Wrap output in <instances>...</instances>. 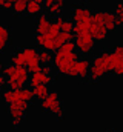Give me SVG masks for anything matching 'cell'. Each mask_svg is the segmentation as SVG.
<instances>
[{
	"label": "cell",
	"instance_id": "20",
	"mask_svg": "<svg viewBox=\"0 0 123 132\" xmlns=\"http://www.w3.org/2000/svg\"><path fill=\"white\" fill-rule=\"evenodd\" d=\"M22 51H23V55H25V59H26V65L29 63L31 60H34V59H37V57H39V51H37L35 48H32V46L23 48Z\"/></svg>",
	"mask_w": 123,
	"mask_h": 132
},
{
	"label": "cell",
	"instance_id": "28",
	"mask_svg": "<svg viewBox=\"0 0 123 132\" xmlns=\"http://www.w3.org/2000/svg\"><path fill=\"white\" fill-rule=\"evenodd\" d=\"M42 72H45V74H48V75H52V68H51L49 65H43Z\"/></svg>",
	"mask_w": 123,
	"mask_h": 132
},
{
	"label": "cell",
	"instance_id": "25",
	"mask_svg": "<svg viewBox=\"0 0 123 132\" xmlns=\"http://www.w3.org/2000/svg\"><path fill=\"white\" fill-rule=\"evenodd\" d=\"M12 5H14V2H12V0H0V9L12 11Z\"/></svg>",
	"mask_w": 123,
	"mask_h": 132
},
{
	"label": "cell",
	"instance_id": "35",
	"mask_svg": "<svg viewBox=\"0 0 123 132\" xmlns=\"http://www.w3.org/2000/svg\"><path fill=\"white\" fill-rule=\"evenodd\" d=\"M106 132H112V131H106Z\"/></svg>",
	"mask_w": 123,
	"mask_h": 132
},
{
	"label": "cell",
	"instance_id": "31",
	"mask_svg": "<svg viewBox=\"0 0 123 132\" xmlns=\"http://www.w3.org/2000/svg\"><path fill=\"white\" fill-rule=\"evenodd\" d=\"M3 86H6V78H5L3 74H0V89H2Z\"/></svg>",
	"mask_w": 123,
	"mask_h": 132
},
{
	"label": "cell",
	"instance_id": "32",
	"mask_svg": "<svg viewBox=\"0 0 123 132\" xmlns=\"http://www.w3.org/2000/svg\"><path fill=\"white\" fill-rule=\"evenodd\" d=\"M3 68H5V65H3V63H2V62H0V74H2V72H3Z\"/></svg>",
	"mask_w": 123,
	"mask_h": 132
},
{
	"label": "cell",
	"instance_id": "11",
	"mask_svg": "<svg viewBox=\"0 0 123 132\" xmlns=\"http://www.w3.org/2000/svg\"><path fill=\"white\" fill-rule=\"evenodd\" d=\"M103 22H105V26L109 32L116 31L117 28V23H116V14L114 12H109V11H103Z\"/></svg>",
	"mask_w": 123,
	"mask_h": 132
},
{
	"label": "cell",
	"instance_id": "7",
	"mask_svg": "<svg viewBox=\"0 0 123 132\" xmlns=\"http://www.w3.org/2000/svg\"><path fill=\"white\" fill-rule=\"evenodd\" d=\"M89 69H91V62L88 59H79L74 62L68 77H79V78H88L89 77Z\"/></svg>",
	"mask_w": 123,
	"mask_h": 132
},
{
	"label": "cell",
	"instance_id": "12",
	"mask_svg": "<svg viewBox=\"0 0 123 132\" xmlns=\"http://www.w3.org/2000/svg\"><path fill=\"white\" fill-rule=\"evenodd\" d=\"M11 40V32L5 25H0V52L6 49L8 43Z\"/></svg>",
	"mask_w": 123,
	"mask_h": 132
},
{
	"label": "cell",
	"instance_id": "18",
	"mask_svg": "<svg viewBox=\"0 0 123 132\" xmlns=\"http://www.w3.org/2000/svg\"><path fill=\"white\" fill-rule=\"evenodd\" d=\"M65 0H56V3L48 9V14H51V15H60L62 12H63V8H65Z\"/></svg>",
	"mask_w": 123,
	"mask_h": 132
},
{
	"label": "cell",
	"instance_id": "3",
	"mask_svg": "<svg viewBox=\"0 0 123 132\" xmlns=\"http://www.w3.org/2000/svg\"><path fill=\"white\" fill-rule=\"evenodd\" d=\"M91 35L94 37V40L97 43H103L106 38H108V34L109 31L106 29L105 26V22H103V11H95L92 14L91 19Z\"/></svg>",
	"mask_w": 123,
	"mask_h": 132
},
{
	"label": "cell",
	"instance_id": "17",
	"mask_svg": "<svg viewBox=\"0 0 123 132\" xmlns=\"http://www.w3.org/2000/svg\"><path fill=\"white\" fill-rule=\"evenodd\" d=\"M74 38H75L74 32H63V31H62V32L56 37V45H57V49L63 46V43L71 42V40H74Z\"/></svg>",
	"mask_w": 123,
	"mask_h": 132
},
{
	"label": "cell",
	"instance_id": "13",
	"mask_svg": "<svg viewBox=\"0 0 123 132\" xmlns=\"http://www.w3.org/2000/svg\"><path fill=\"white\" fill-rule=\"evenodd\" d=\"M43 9V3L34 2V0H28V8H26V14L34 17V15H40Z\"/></svg>",
	"mask_w": 123,
	"mask_h": 132
},
{
	"label": "cell",
	"instance_id": "23",
	"mask_svg": "<svg viewBox=\"0 0 123 132\" xmlns=\"http://www.w3.org/2000/svg\"><path fill=\"white\" fill-rule=\"evenodd\" d=\"M42 68H43V65L40 63L39 57H37V59H34V60H31L29 63L26 65V69H28V72H29V74H34V72L42 71Z\"/></svg>",
	"mask_w": 123,
	"mask_h": 132
},
{
	"label": "cell",
	"instance_id": "10",
	"mask_svg": "<svg viewBox=\"0 0 123 132\" xmlns=\"http://www.w3.org/2000/svg\"><path fill=\"white\" fill-rule=\"evenodd\" d=\"M51 20L46 14H40L37 17V23H35V34H46L49 26H51Z\"/></svg>",
	"mask_w": 123,
	"mask_h": 132
},
{
	"label": "cell",
	"instance_id": "30",
	"mask_svg": "<svg viewBox=\"0 0 123 132\" xmlns=\"http://www.w3.org/2000/svg\"><path fill=\"white\" fill-rule=\"evenodd\" d=\"M54 3H56V0H45V2H43V6H45L46 9H49Z\"/></svg>",
	"mask_w": 123,
	"mask_h": 132
},
{
	"label": "cell",
	"instance_id": "36",
	"mask_svg": "<svg viewBox=\"0 0 123 132\" xmlns=\"http://www.w3.org/2000/svg\"><path fill=\"white\" fill-rule=\"evenodd\" d=\"M12 2H17V0H12Z\"/></svg>",
	"mask_w": 123,
	"mask_h": 132
},
{
	"label": "cell",
	"instance_id": "37",
	"mask_svg": "<svg viewBox=\"0 0 123 132\" xmlns=\"http://www.w3.org/2000/svg\"><path fill=\"white\" fill-rule=\"evenodd\" d=\"M122 115H123V111H122Z\"/></svg>",
	"mask_w": 123,
	"mask_h": 132
},
{
	"label": "cell",
	"instance_id": "34",
	"mask_svg": "<svg viewBox=\"0 0 123 132\" xmlns=\"http://www.w3.org/2000/svg\"><path fill=\"white\" fill-rule=\"evenodd\" d=\"M83 2H91V0H83Z\"/></svg>",
	"mask_w": 123,
	"mask_h": 132
},
{
	"label": "cell",
	"instance_id": "27",
	"mask_svg": "<svg viewBox=\"0 0 123 132\" xmlns=\"http://www.w3.org/2000/svg\"><path fill=\"white\" fill-rule=\"evenodd\" d=\"M114 74H116V75H122L123 77V60H122V63L114 69Z\"/></svg>",
	"mask_w": 123,
	"mask_h": 132
},
{
	"label": "cell",
	"instance_id": "22",
	"mask_svg": "<svg viewBox=\"0 0 123 132\" xmlns=\"http://www.w3.org/2000/svg\"><path fill=\"white\" fill-rule=\"evenodd\" d=\"M52 59H54V55H51L49 51H46V49L39 51V60H40L42 65H49L52 62Z\"/></svg>",
	"mask_w": 123,
	"mask_h": 132
},
{
	"label": "cell",
	"instance_id": "1",
	"mask_svg": "<svg viewBox=\"0 0 123 132\" xmlns=\"http://www.w3.org/2000/svg\"><path fill=\"white\" fill-rule=\"evenodd\" d=\"M80 59V52L79 51H74V52H66L63 51L62 48H59L56 52H54V59H52V63L54 68L57 69V72L62 75H68L71 68L74 65V62H77Z\"/></svg>",
	"mask_w": 123,
	"mask_h": 132
},
{
	"label": "cell",
	"instance_id": "33",
	"mask_svg": "<svg viewBox=\"0 0 123 132\" xmlns=\"http://www.w3.org/2000/svg\"><path fill=\"white\" fill-rule=\"evenodd\" d=\"M34 2H39V3H43L45 0H34Z\"/></svg>",
	"mask_w": 123,
	"mask_h": 132
},
{
	"label": "cell",
	"instance_id": "29",
	"mask_svg": "<svg viewBox=\"0 0 123 132\" xmlns=\"http://www.w3.org/2000/svg\"><path fill=\"white\" fill-rule=\"evenodd\" d=\"M116 23H117V26H123V14L116 15Z\"/></svg>",
	"mask_w": 123,
	"mask_h": 132
},
{
	"label": "cell",
	"instance_id": "6",
	"mask_svg": "<svg viewBox=\"0 0 123 132\" xmlns=\"http://www.w3.org/2000/svg\"><path fill=\"white\" fill-rule=\"evenodd\" d=\"M28 108H29V103H28V101L8 104V114H9V117H11V121H12V126H14V128L20 126V123H22V120H23V117H25Z\"/></svg>",
	"mask_w": 123,
	"mask_h": 132
},
{
	"label": "cell",
	"instance_id": "16",
	"mask_svg": "<svg viewBox=\"0 0 123 132\" xmlns=\"http://www.w3.org/2000/svg\"><path fill=\"white\" fill-rule=\"evenodd\" d=\"M26 8H28V0H17L12 5V12L16 15H23L26 14Z\"/></svg>",
	"mask_w": 123,
	"mask_h": 132
},
{
	"label": "cell",
	"instance_id": "24",
	"mask_svg": "<svg viewBox=\"0 0 123 132\" xmlns=\"http://www.w3.org/2000/svg\"><path fill=\"white\" fill-rule=\"evenodd\" d=\"M2 100L6 103V104H11L14 103V89H6L2 92Z\"/></svg>",
	"mask_w": 123,
	"mask_h": 132
},
{
	"label": "cell",
	"instance_id": "21",
	"mask_svg": "<svg viewBox=\"0 0 123 132\" xmlns=\"http://www.w3.org/2000/svg\"><path fill=\"white\" fill-rule=\"evenodd\" d=\"M60 32H62L60 25H59V22H57V20H54V22L51 23V26H49L48 32H46V37H48V38H56Z\"/></svg>",
	"mask_w": 123,
	"mask_h": 132
},
{
	"label": "cell",
	"instance_id": "2",
	"mask_svg": "<svg viewBox=\"0 0 123 132\" xmlns=\"http://www.w3.org/2000/svg\"><path fill=\"white\" fill-rule=\"evenodd\" d=\"M29 81V72L26 69V66H16L14 71L11 72L9 77H6V86L9 89H22L25 88V85Z\"/></svg>",
	"mask_w": 123,
	"mask_h": 132
},
{
	"label": "cell",
	"instance_id": "4",
	"mask_svg": "<svg viewBox=\"0 0 123 132\" xmlns=\"http://www.w3.org/2000/svg\"><path fill=\"white\" fill-rule=\"evenodd\" d=\"M42 109L46 112H51L52 115L63 118L65 115V108L60 101V94L57 91H49L48 97L45 100H42Z\"/></svg>",
	"mask_w": 123,
	"mask_h": 132
},
{
	"label": "cell",
	"instance_id": "19",
	"mask_svg": "<svg viewBox=\"0 0 123 132\" xmlns=\"http://www.w3.org/2000/svg\"><path fill=\"white\" fill-rule=\"evenodd\" d=\"M11 63L16 66H26V59H25V55H23V51L20 49V51H17L12 57H11Z\"/></svg>",
	"mask_w": 123,
	"mask_h": 132
},
{
	"label": "cell",
	"instance_id": "38",
	"mask_svg": "<svg viewBox=\"0 0 123 132\" xmlns=\"http://www.w3.org/2000/svg\"><path fill=\"white\" fill-rule=\"evenodd\" d=\"M122 46H123V45H122Z\"/></svg>",
	"mask_w": 123,
	"mask_h": 132
},
{
	"label": "cell",
	"instance_id": "26",
	"mask_svg": "<svg viewBox=\"0 0 123 132\" xmlns=\"http://www.w3.org/2000/svg\"><path fill=\"white\" fill-rule=\"evenodd\" d=\"M114 14H116V15H119V14H123V2H119V3L116 5Z\"/></svg>",
	"mask_w": 123,
	"mask_h": 132
},
{
	"label": "cell",
	"instance_id": "9",
	"mask_svg": "<svg viewBox=\"0 0 123 132\" xmlns=\"http://www.w3.org/2000/svg\"><path fill=\"white\" fill-rule=\"evenodd\" d=\"M51 81H52V75H48V74H45L42 71L34 72V74L29 75V85L32 88L37 86V85H49Z\"/></svg>",
	"mask_w": 123,
	"mask_h": 132
},
{
	"label": "cell",
	"instance_id": "5",
	"mask_svg": "<svg viewBox=\"0 0 123 132\" xmlns=\"http://www.w3.org/2000/svg\"><path fill=\"white\" fill-rule=\"evenodd\" d=\"M75 42V46H77V51L82 54V55H89L94 52V48H95V40L91 35V32H85V34H79L75 35L74 38Z\"/></svg>",
	"mask_w": 123,
	"mask_h": 132
},
{
	"label": "cell",
	"instance_id": "14",
	"mask_svg": "<svg viewBox=\"0 0 123 132\" xmlns=\"http://www.w3.org/2000/svg\"><path fill=\"white\" fill-rule=\"evenodd\" d=\"M32 92H34V97L37 100H45L48 97V94H49V88H48V85H37V86H34L32 88Z\"/></svg>",
	"mask_w": 123,
	"mask_h": 132
},
{
	"label": "cell",
	"instance_id": "8",
	"mask_svg": "<svg viewBox=\"0 0 123 132\" xmlns=\"http://www.w3.org/2000/svg\"><path fill=\"white\" fill-rule=\"evenodd\" d=\"M92 12L88 6L83 5H75L72 8V22L74 23H85V22H91Z\"/></svg>",
	"mask_w": 123,
	"mask_h": 132
},
{
	"label": "cell",
	"instance_id": "15",
	"mask_svg": "<svg viewBox=\"0 0 123 132\" xmlns=\"http://www.w3.org/2000/svg\"><path fill=\"white\" fill-rule=\"evenodd\" d=\"M56 20L59 22L60 29L63 31V32H74V22H72V20L65 19V17H62V15H59Z\"/></svg>",
	"mask_w": 123,
	"mask_h": 132
}]
</instances>
